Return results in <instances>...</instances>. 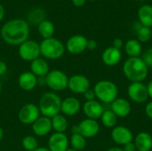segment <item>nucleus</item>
Segmentation results:
<instances>
[{
  "label": "nucleus",
  "instance_id": "nucleus-1",
  "mask_svg": "<svg viewBox=\"0 0 152 151\" xmlns=\"http://www.w3.org/2000/svg\"><path fill=\"white\" fill-rule=\"evenodd\" d=\"M0 35L6 44L11 45H20L28 39V23L21 19L10 20L2 26Z\"/></svg>",
  "mask_w": 152,
  "mask_h": 151
},
{
  "label": "nucleus",
  "instance_id": "nucleus-2",
  "mask_svg": "<svg viewBox=\"0 0 152 151\" xmlns=\"http://www.w3.org/2000/svg\"><path fill=\"white\" fill-rule=\"evenodd\" d=\"M123 72L128 80L142 82L149 74V68L140 57H129L123 65Z\"/></svg>",
  "mask_w": 152,
  "mask_h": 151
},
{
  "label": "nucleus",
  "instance_id": "nucleus-3",
  "mask_svg": "<svg viewBox=\"0 0 152 151\" xmlns=\"http://www.w3.org/2000/svg\"><path fill=\"white\" fill-rule=\"evenodd\" d=\"M62 100L54 92H47L45 93L38 102V108L42 116L52 118L57 114L61 113Z\"/></svg>",
  "mask_w": 152,
  "mask_h": 151
},
{
  "label": "nucleus",
  "instance_id": "nucleus-4",
  "mask_svg": "<svg viewBox=\"0 0 152 151\" xmlns=\"http://www.w3.org/2000/svg\"><path fill=\"white\" fill-rule=\"evenodd\" d=\"M39 45L41 55L48 60H58L64 55L66 51L62 42L54 37L44 39Z\"/></svg>",
  "mask_w": 152,
  "mask_h": 151
},
{
  "label": "nucleus",
  "instance_id": "nucleus-5",
  "mask_svg": "<svg viewBox=\"0 0 152 151\" xmlns=\"http://www.w3.org/2000/svg\"><path fill=\"white\" fill-rule=\"evenodd\" d=\"M94 91L96 98L103 103H111L117 98L118 94V86L111 81L102 80L99 81L94 87Z\"/></svg>",
  "mask_w": 152,
  "mask_h": 151
},
{
  "label": "nucleus",
  "instance_id": "nucleus-6",
  "mask_svg": "<svg viewBox=\"0 0 152 151\" xmlns=\"http://www.w3.org/2000/svg\"><path fill=\"white\" fill-rule=\"evenodd\" d=\"M46 86L52 92L57 93L64 91L68 88L69 77L61 69H53L45 77Z\"/></svg>",
  "mask_w": 152,
  "mask_h": 151
},
{
  "label": "nucleus",
  "instance_id": "nucleus-7",
  "mask_svg": "<svg viewBox=\"0 0 152 151\" xmlns=\"http://www.w3.org/2000/svg\"><path fill=\"white\" fill-rule=\"evenodd\" d=\"M18 54L21 60L31 62L41 55L40 45L37 42L28 39L19 45Z\"/></svg>",
  "mask_w": 152,
  "mask_h": 151
},
{
  "label": "nucleus",
  "instance_id": "nucleus-8",
  "mask_svg": "<svg viewBox=\"0 0 152 151\" xmlns=\"http://www.w3.org/2000/svg\"><path fill=\"white\" fill-rule=\"evenodd\" d=\"M41 116L39 108L34 103L23 105L18 112V119L23 125H32Z\"/></svg>",
  "mask_w": 152,
  "mask_h": 151
},
{
  "label": "nucleus",
  "instance_id": "nucleus-9",
  "mask_svg": "<svg viewBox=\"0 0 152 151\" xmlns=\"http://www.w3.org/2000/svg\"><path fill=\"white\" fill-rule=\"evenodd\" d=\"M127 93L131 101L135 103H143L149 98L147 85L142 82H133L129 85Z\"/></svg>",
  "mask_w": 152,
  "mask_h": 151
},
{
  "label": "nucleus",
  "instance_id": "nucleus-10",
  "mask_svg": "<svg viewBox=\"0 0 152 151\" xmlns=\"http://www.w3.org/2000/svg\"><path fill=\"white\" fill-rule=\"evenodd\" d=\"M90 80L87 77L80 74H76L69 77L68 89L76 94H84L90 89Z\"/></svg>",
  "mask_w": 152,
  "mask_h": 151
},
{
  "label": "nucleus",
  "instance_id": "nucleus-11",
  "mask_svg": "<svg viewBox=\"0 0 152 151\" xmlns=\"http://www.w3.org/2000/svg\"><path fill=\"white\" fill-rule=\"evenodd\" d=\"M88 39L82 35H75L69 37L66 43L65 48L71 54H80L86 51Z\"/></svg>",
  "mask_w": 152,
  "mask_h": 151
},
{
  "label": "nucleus",
  "instance_id": "nucleus-12",
  "mask_svg": "<svg viewBox=\"0 0 152 151\" xmlns=\"http://www.w3.org/2000/svg\"><path fill=\"white\" fill-rule=\"evenodd\" d=\"M77 133L86 139L96 136L100 131V125L96 120L86 118L77 125Z\"/></svg>",
  "mask_w": 152,
  "mask_h": 151
},
{
  "label": "nucleus",
  "instance_id": "nucleus-13",
  "mask_svg": "<svg viewBox=\"0 0 152 151\" xmlns=\"http://www.w3.org/2000/svg\"><path fill=\"white\" fill-rule=\"evenodd\" d=\"M69 140L64 133H53L48 139L50 151H66L69 149Z\"/></svg>",
  "mask_w": 152,
  "mask_h": 151
},
{
  "label": "nucleus",
  "instance_id": "nucleus-14",
  "mask_svg": "<svg viewBox=\"0 0 152 151\" xmlns=\"http://www.w3.org/2000/svg\"><path fill=\"white\" fill-rule=\"evenodd\" d=\"M82 109L86 118H90L94 120H97L101 118L102 115L104 112V108L102 104L100 101H95V100L86 101Z\"/></svg>",
  "mask_w": 152,
  "mask_h": 151
},
{
  "label": "nucleus",
  "instance_id": "nucleus-15",
  "mask_svg": "<svg viewBox=\"0 0 152 151\" xmlns=\"http://www.w3.org/2000/svg\"><path fill=\"white\" fill-rule=\"evenodd\" d=\"M31 127H32L33 133L36 136H38V137L46 136L53 130L52 129L51 118L47 117H45V116H40L31 125Z\"/></svg>",
  "mask_w": 152,
  "mask_h": 151
},
{
  "label": "nucleus",
  "instance_id": "nucleus-16",
  "mask_svg": "<svg viewBox=\"0 0 152 151\" xmlns=\"http://www.w3.org/2000/svg\"><path fill=\"white\" fill-rule=\"evenodd\" d=\"M111 138L116 143L124 146L125 144L133 142L134 135L133 133L127 127L123 125H118V126H115L112 129Z\"/></svg>",
  "mask_w": 152,
  "mask_h": 151
},
{
  "label": "nucleus",
  "instance_id": "nucleus-17",
  "mask_svg": "<svg viewBox=\"0 0 152 151\" xmlns=\"http://www.w3.org/2000/svg\"><path fill=\"white\" fill-rule=\"evenodd\" d=\"M81 109V103L76 97H67L61 101V112L65 117L76 116Z\"/></svg>",
  "mask_w": 152,
  "mask_h": 151
},
{
  "label": "nucleus",
  "instance_id": "nucleus-18",
  "mask_svg": "<svg viewBox=\"0 0 152 151\" xmlns=\"http://www.w3.org/2000/svg\"><path fill=\"white\" fill-rule=\"evenodd\" d=\"M19 87L26 92H30L37 86V77L31 71H24L18 77Z\"/></svg>",
  "mask_w": 152,
  "mask_h": 151
},
{
  "label": "nucleus",
  "instance_id": "nucleus-19",
  "mask_svg": "<svg viewBox=\"0 0 152 151\" xmlns=\"http://www.w3.org/2000/svg\"><path fill=\"white\" fill-rule=\"evenodd\" d=\"M111 104V111L118 117H126L132 110L131 104L128 101L123 98H117Z\"/></svg>",
  "mask_w": 152,
  "mask_h": 151
},
{
  "label": "nucleus",
  "instance_id": "nucleus-20",
  "mask_svg": "<svg viewBox=\"0 0 152 151\" xmlns=\"http://www.w3.org/2000/svg\"><path fill=\"white\" fill-rule=\"evenodd\" d=\"M122 58V53L119 49H117L113 46L108 47L102 53V59L105 65L109 67H113L119 63Z\"/></svg>",
  "mask_w": 152,
  "mask_h": 151
},
{
  "label": "nucleus",
  "instance_id": "nucleus-21",
  "mask_svg": "<svg viewBox=\"0 0 152 151\" xmlns=\"http://www.w3.org/2000/svg\"><path fill=\"white\" fill-rule=\"evenodd\" d=\"M30 71L37 77H45L50 72V67L45 59L39 57L30 62Z\"/></svg>",
  "mask_w": 152,
  "mask_h": 151
},
{
  "label": "nucleus",
  "instance_id": "nucleus-22",
  "mask_svg": "<svg viewBox=\"0 0 152 151\" xmlns=\"http://www.w3.org/2000/svg\"><path fill=\"white\" fill-rule=\"evenodd\" d=\"M134 144L138 151H151L152 149V136L149 133L142 132L136 135Z\"/></svg>",
  "mask_w": 152,
  "mask_h": 151
},
{
  "label": "nucleus",
  "instance_id": "nucleus-23",
  "mask_svg": "<svg viewBox=\"0 0 152 151\" xmlns=\"http://www.w3.org/2000/svg\"><path fill=\"white\" fill-rule=\"evenodd\" d=\"M138 17L142 26L152 27V6L150 4H144L138 10Z\"/></svg>",
  "mask_w": 152,
  "mask_h": 151
},
{
  "label": "nucleus",
  "instance_id": "nucleus-24",
  "mask_svg": "<svg viewBox=\"0 0 152 151\" xmlns=\"http://www.w3.org/2000/svg\"><path fill=\"white\" fill-rule=\"evenodd\" d=\"M52 129L54 133H65L68 129L69 124L66 117L62 114H57L51 118Z\"/></svg>",
  "mask_w": 152,
  "mask_h": 151
},
{
  "label": "nucleus",
  "instance_id": "nucleus-25",
  "mask_svg": "<svg viewBox=\"0 0 152 151\" xmlns=\"http://www.w3.org/2000/svg\"><path fill=\"white\" fill-rule=\"evenodd\" d=\"M54 30L55 28L53 23L48 20H44L37 25V31L44 39L53 37L54 34Z\"/></svg>",
  "mask_w": 152,
  "mask_h": 151
},
{
  "label": "nucleus",
  "instance_id": "nucleus-26",
  "mask_svg": "<svg viewBox=\"0 0 152 151\" xmlns=\"http://www.w3.org/2000/svg\"><path fill=\"white\" fill-rule=\"evenodd\" d=\"M125 51L129 57H140L142 47L137 39H130L125 44Z\"/></svg>",
  "mask_w": 152,
  "mask_h": 151
},
{
  "label": "nucleus",
  "instance_id": "nucleus-27",
  "mask_svg": "<svg viewBox=\"0 0 152 151\" xmlns=\"http://www.w3.org/2000/svg\"><path fill=\"white\" fill-rule=\"evenodd\" d=\"M118 118V117L110 109L104 110L103 114L101 117V120H102V125L108 128H114L117 125Z\"/></svg>",
  "mask_w": 152,
  "mask_h": 151
},
{
  "label": "nucleus",
  "instance_id": "nucleus-28",
  "mask_svg": "<svg viewBox=\"0 0 152 151\" xmlns=\"http://www.w3.org/2000/svg\"><path fill=\"white\" fill-rule=\"evenodd\" d=\"M71 148L77 151L83 150L86 146V139L79 133H72L69 140Z\"/></svg>",
  "mask_w": 152,
  "mask_h": 151
},
{
  "label": "nucleus",
  "instance_id": "nucleus-29",
  "mask_svg": "<svg viewBox=\"0 0 152 151\" xmlns=\"http://www.w3.org/2000/svg\"><path fill=\"white\" fill-rule=\"evenodd\" d=\"M136 36H137V40L140 43H146L150 41L151 38L152 31L151 28L142 26V24L136 28Z\"/></svg>",
  "mask_w": 152,
  "mask_h": 151
},
{
  "label": "nucleus",
  "instance_id": "nucleus-30",
  "mask_svg": "<svg viewBox=\"0 0 152 151\" xmlns=\"http://www.w3.org/2000/svg\"><path fill=\"white\" fill-rule=\"evenodd\" d=\"M21 145L25 150L34 151L37 148H38V142L35 136L26 135L21 141Z\"/></svg>",
  "mask_w": 152,
  "mask_h": 151
},
{
  "label": "nucleus",
  "instance_id": "nucleus-31",
  "mask_svg": "<svg viewBox=\"0 0 152 151\" xmlns=\"http://www.w3.org/2000/svg\"><path fill=\"white\" fill-rule=\"evenodd\" d=\"M28 18H29V20L34 23V20H35V18H37V25L42 21L44 20V11L41 10V9H35L33 11H31V12L29 13L28 15Z\"/></svg>",
  "mask_w": 152,
  "mask_h": 151
},
{
  "label": "nucleus",
  "instance_id": "nucleus-32",
  "mask_svg": "<svg viewBox=\"0 0 152 151\" xmlns=\"http://www.w3.org/2000/svg\"><path fill=\"white\" fill-rule=\"evenodd\" d=\"M142 59L148 68L152 69V48H149L143 53Z\"/></svg>",
  "mask_w": 152,
  "mask_h": 151
},
{
  "label": "nucleus",
  "instance_id": "nucleus-33",
  "mask_svg": "<svg viewBox=\"0 0 152 151\" xmlns=\"http://www.w3.org/2000/svg\"><path fill=\"white\" fill-rule=\"evenodd\" d=\"M84 97H85V99L86 100V101H94V100H95V98H96V96H95V93H94V89H88L84 94Z\"/></svg>",
  "mask_w": 152,
  "mask_h": 151
},
{
  "label": "nucleus",
  "instance_id": "nucleus-34",
  "mask_svg": "<svg viewBox=\"0 0 152 151\" xmlns=\"http://www.w3.org/2000/svg\"><path fill=\"white\" fill-rule=\"evenodd\" d=\"M123 150L124 151H136V147H135V144L134 142H131L129 143H126L123 146Z\"/></svg>",
  "mask_w": 152,
  "mask_h": 151
},
{
  "label": "nucleus",
  "instance_id": "nucleus-35",
  "mask_svg": "<svg viewBox=\"0 0 152 151\" xmlns=\"http://www.w3.org/2000/svg\"><path fill=\"white\" fill-rule=\"evenodd\" d=\"M7 64L3 61H0V77L4 76L6 72H7Z\"/></svg>",
  "mask_w": 152,
  "mask_h": 151
},
{
  "label": "nucleus",
  "instance_id": "nucleus-36",
  "mask_svg": "<svg viewBox=\"0 0 152 151\" xmlns=\"http://www.w3.org/2000/svg\"><path fill=\"white\" fill-rule=\"evenodd\" d=\"M97 48V43L95 40H93V39H90L87 41V47L86 49H89V50H94Z\"/></svg>",
  "mask_w": 152,
  "mask_h": 151
},
{
  "label": "nucleus",
  "instance_id": "nucleus-37",
  "mask_svg": "<svg viewBox=\"0 0 152 151\" xmlns=\"http://www.w3.org/2000/svg\"><path fill=\"white\" fill-rule=\"evenodd\" d=\"M123 41L120 39V38H116V39H114V41H113V47H115V48H117V49H121L122 47H123Z\"/></svg>",
  "mask_w": 152,
  "mask_h": 151
},
{
  "label": "nucleus",
  "instance_id": "nucleus-38",
  "mask_svg": "<svg viewBox=\"0 0 152 151\" xmlns=\"http://www.w3.org/2000/svg\"><path fill=\"white\" fill-rule=\"evenodd\" d=\"M145 113L146 115L152 119V101H150L147 105H146V108H145Z\"/></svg>",
  "mask_w": 152,
  "mask_h": 151
},
{
  "label": "nucleus",
  "instance_id": "nucleus-39",
  "mask_svg": "<svg viewBox=\"0 0 152 151\" xmlns=\"http://www.w3.org/2000/svg\"><path fill=\"white\" fill-rule=\"evenodd\" d=\"M71 1H72V4L75 6H77V7L83 6L86 4V0H71Z\"/></svg>",
  "mask_w": 152,
  "mask_h": 151
},
{
  "label": "nucleus",
  "instance_id": "nucleus-40",
  "mask_svg": "<svg viewBox=\"0 0 152 151\" xmlns=\"http://www.w3.org/2000/svg\"><path fill=\"white\" fill-rule=\"evenodd\" d=\"M147 90H148V93H149V97L152 99V81H151L148 85H147Z\"/></svg>",
  "mask_w": 152,
  "mask_h": 151
},
{
  "label": "nucleus",
  "instance_id": "nucleus-41",
  "mask_svg": "<svg viewBox=\"0 0 152 151\" xmlns=\"http://www.w3.org/2000/svg\"><path fill=\"white\" fill-rule=\"evenodd\" d=\"M4 8L2 5V4H0V21L4 19Z\"/></svg>",
  "mask_w": 152,
  "mask_h": 151
},
{
  "label": "nucleus",
  "instance_id": "nucleus-42",
  "mask_svg": "<svg viewBox=\"0 0 152 151\" xmlns=\"http://www.w3.org/2000/svg\"><path fill=\"white\" fill-rule=\"evenodd\" d=\"M34 151H50V150L46 147H38Z\"/></svg>",
  "mask_w": 152,
  "mask_h": 151
},
{
  "label": "nucleus",
  "instance_id": "nucleus-43",
  "mask_svg": "<svg viewBox=\"0 0 152 151\" xmlns=\"http://www.w3.org/2000/svg\"><path fill=\"white\" fill-rule=\"evenodd\" d=\"M107 151H124L123 149H121V148H118V147H113V148H110V149H109Z\"/></svg>",
  "mask_w": 152,
  "mask_h": 151
},
{
  "label": "nucleus",
  "instance_id": "nucleus-44",
  "mask_svg": "<svg viewBox=\"0 0 152 151\" xmlns=\"http://www.w3.org/2000/svg\"><path fill=\"white\" fill-rule=\"evenodd\" d=\"M3 137H4V131H3V129H2V127L0 126V142L2 141V139H3Z\"/></svg>",
  "mask_w": 152,
  "mask_h": 151
},
{
  "label": "nucleus",
  "instance_id": "nucleus-45",
  "mask_svg": "<svg viewBox=\"0 0 152 151\" xmlns=\"http://www.w3.org/2000/svg\"><path fill=\"white\" fill-rule=\"evenodd\" d=\"M1 93H2V82L0 80V94H1Z\"/></svg>",
  "mask_w": 152,
  "mask_h": 151
},
{
  "label": "nucleus",
  "instance_id": "nucleus-46",
  "mask_svg": "<svg viewBox=\"0 0 152 151\" xmlns=\"http://www.w3.org/2000/svg\"><path fill=\"white\" fill-rule=\"evenodd\" d=\"M66 151H77V150H73L72 148H69V149H68V150H66Z\"/></svg>",
  "mask_w": 152,
  "mask_h": 151
},
{
  "label": "nucleus",
  "instance_id": "nucleus-47",
  "mask_svg": "<svg viewBox=\"0 0 152 151\" xmlns=\"http://www.w3.org/2000/svg\"><path fill=\"white\" fill-rule=\"evenodd\" d=\"M89 1H95V0H89Z\"/></svg>",
  "mask_w": 152,
  "mask_h": 151
}]
</instances>
